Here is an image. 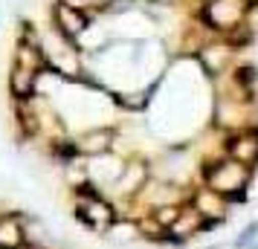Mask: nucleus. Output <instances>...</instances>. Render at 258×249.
Listing matches in <instances>:
<instances>
[{"instance_id": "1", "label": "nucleus", "mask_w": 258, "mask_h": 249, "mask_svg": "<svg viewBox=\"0 0 258 249\" xmlns=\"http://www.w3.org/2000/svg\"><path fill=\"white\" fill-rule=\"evenodd\" d=\"M246 180H249V168L235 159H223L209 171V189L221 197H235L244 191Z\"/></svg>"}, {"instance_id": "2", "label": "nucleus", "mask_w": 258, "mask_h": 249, "mask_svg": "<svg viewBox=\"0 0 258 249\" xmlns=\"http://www.w3.org/2000/svg\"><path fill=\"white\" fill-rule=\"evenodd\" d=\"M79 217L87 226H93V229L102 232V229H107L113 223V209L105 200H99V197H82L79 200Z\"/></svg>"}, {"instance_id": "3", "label": "nucleus", "mask_w": 258, "mask_h": 249, "mask_svg": "<svg viewBox=\"0 0 258 249\" xmlns=\"http://www.w3.org/2000/svg\"><path fill=\"white\" fill-rule=\"evenodd\" d=\"M229 159L241 162V165H252L258 162V133H241L229 142Z\"/></svg>"}, {"instance_id": "4", "label": "nucleus", "mask_w": 258, "mask_h": 249, "mask_svg": "<svg viewBox=\"0 0 258 249\" xmlns=\"http://www.w3.org/2000/svg\"><path fill=\"white\" fill-rule=\"evenodd\" d=\"M206 18H209L218 29H229V26L238 24V18H241V6H238L235 0H212Z\"/></svg>"}, {"instance_id": "5", "label": "nucleus", "mask_w": 258, "mask_h": 249, "mask_svg": "<svg viewBox=\"0 0 258 249\" xmlns=\"http://www.w3.org/2000/svg\"><path fill=\"white\" fill-rule=\"evenodd\" d=\"M55 21H58L61 32L70 35V38L84 32V26H87V18H84L76 6H70V3H58V6H55Z\"/></svg>"}, {"instance_id": "6", "label": "nucleus", "mask_w": 258, "mask_h": 249, "mask_svg": "<svg viewBox=\"0 0 258 249\" xmlns=\"http://www.w3.org/2000/svg\"><path fill=\"white\" fill-rule=\"evenodd\" d=\"M191 209H195L203 220H218V217L223 214V209H226V203H223L221 194H215L212 189H203V191H198Z\"/></svg>"}, {"instance_id": "7", "label": "nucleus", "mask_w": 258, "mask_h": 249, "mask_svg": "<svg viewBox=\"0 0 258 249\" xmlns=\"http://www.w3.org/2000/svg\"><path fill=\"white\" fill-rule=\"evenodd\" d=\"M24 243V226L21 220L9 214V217H0V249H18Z\"/></svg>"}, {"instance_id": "8", "label": "nucleus", "mask_w": 258, "mask_h": 249, "mask_svg": "<svg viewBox=\"0 0 258 249\" xmlns=\"http://www.w3.org/2000/svg\"><path fill=\"white\" fill-rule=\"evenodd\" d=\"M203 217H200L195 209H177V217L171 220V232H174L177 237H186L191 235V232H198V229H203Z\"/></svg>"}, {"instance_id": "9", "label": "nucleus", "mask_w": 258, "mask_h": 249, "mask_svg": "<svg viewBox=\"0 0 258 249\" xmlns=\"http://www.w3.org/2000/svg\"><path fill=\"white\" fill-rule=\"evenodd\" d=\"M35 70H29V67H21V64H15V72L9 84H12V93L26 99V96H32V87H35Z\"/></svg>"}, {"instance_id": "10", "label": "nucleus", "mask_w": 258, "mask_h": 249, "mask_svg": "<svg viewBox=\"0 0 258 249\" xmlns=\"http://www.w3.org/2000/svg\"><path fill=\"white\" fill-rule=\"evenodd\" d=\"M107 145H110V133H90V136H84L82 139V151L87 154H96V151H107Z\"/></svg>"}, {"instance_id": "11", "label": "nucleus", "mask_w": 258, "mask_h": 249, "mask_svg": "<svg viewBox=\"0 0 258 249\" xmlns=\"http://www.w3.org/2000/svg\"><path fill=\"white\" fill-rule=\"evenodd\" d=\"M258 235V223L255 226H249V229H246L244 232V237H241V240H238V243H241V246H246V243H249V240H252V237Z\"/></svg>"}]
</instances>
